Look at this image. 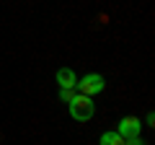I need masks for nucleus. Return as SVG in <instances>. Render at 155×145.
I'll return each instance as SVG.
<instances>
[{
  "label": "nucleus",
  "mask_w": 155,
  "mask_h": 145,
  "mask_svg": "<svg viewBox=\"0 0 155 145\" xmlns=\"http://www.w3.org/2000/svg\"><path fill=\"white\" fill-rule=\"evenodd\" d=\"M96 114V104L91 96H83V93H75V99L70 101V117L78 119V122H91Z\"/></svg>",
  "instance_id": "nucleus-1"
},
{
  "label": "nucleus",
  "mask_w": 155,
  "mask_h": 145,
  "mask_svg": "<svg viewBox=\"0 0 155 145\" xmlns=\"http://www.w3.org/2000/svg\"><path fill=\"white\" fill-rule=\"evenodd\" d=\"M75 88L80 91L83 96H96V93H101V91L106 88V80L101 78L98 72H88V75H83V78L78 80Z\"/></svg>",
  "instance_id": "nucleus-2"
},
{
  "label": "nucleus",
  "mask_w": 155,
  "mask_h": 145,
  "mask_svg": "<svg viewBox=\"0 0 155 145\" xmlns=\"http://www.w3.org/2000/svg\"><path fill=\"white\" fill-rule=\"evenodd\" d=\"M140 130H142L140 117H124V119H119V130L116 132L122 135L124 140H129V137H140Z\"/></svg>",
  "instance_id": "nucleus-3"
},
{
  "label": "nucleus",
  "mask_w": 155,
  "mask_h": 145,
  "mask_svg": "<svg viewBox=\"0 0 155 145\" xmlns=\"http://www.w3.org/2000/svg\"><path fill=\"white\" fill-rule=\"evenodd\" d=\"M57 86H60V88H75L78 86L75 72H72L70 67H60V70H57Z\"/></svg>",
  "instance_id": "nucleus-4"
},
{
  "label": "nucleus",
  "mask_w": 155,
  "mask_h": 145,
  "mask_svg": "<svg viewBox=\"0 0 155 145\" xmlns=\"http://www.w3.org/2000/svg\"><path fill=\"white\" fill-rule=\"evenodd\" d=\"M98 145H124V137L116 130H111V132H104L101 135V143Z\"/></svg>",
  "instance_id": "nucleus-5"
},
{
  "label": "nucleus",
  "mask_w": 155,
  "mask_h": 145,
  "mask_svg": "<svg viewBox=\"0 0 155 145\" xmlns=\"http://www.w3.org/2000/svg\"><path fill=\"white\" fill-rule=\"evenodd\" d=\"M60 99H62V101H67V104H70V101L75 99V91H72V88H60Z\"/></svg>",
  "instance_id": "nucleus-6"
},
{
  "label": "nucleus",
  "mask_w": 155,
  "mask_h": 145,
  "mask_svg": "<svg viewBox=\"0 0 155 145\" xmlns=\"http://www.w3.org/2000/svg\"><path fill=\"white\" fill-rule=\"evenodd\" d=\"M124 145H145V143H142V137H129V140H124Z\"/></svg>",
  "instance_id": "nucleus-7"
}]
</instances>
